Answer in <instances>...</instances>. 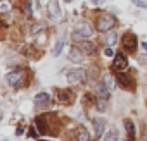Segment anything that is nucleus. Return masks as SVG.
Masks as SVG:
<instances>
[{
    "mask_svg": "<svg viewBox=\"0 0 147 141\" xmlns=\"http://www.w3.org/2000/svg\"><path fill=\"white\" fill-rule=\"evenodd\" d=\"M125 127H126V132H128V138H135V126H133V120L126 119L125 120Z\"/></svg>",
    "mask_w": 147,
    "mask_h": 141,
    "instance_id": "nucleus-17",
    "label": "nucleus"
},
{
    "mask_svg": "<svg viewBox=\"0 0 147 141\" xmlns=\"http://www.w3.org/2000/svg\"><path fill=\"white\" fill-rule=\"evenodd\" d=\"M62 47H64V40H59V41H57V45L54 47V55H55V57H57V55H61Z\"/></svg>",
    "mask_w": 147,
    "mask_h": 141,
    "instance_id": "nucleus-20",
    "label": "nucleus"
},
{
    "mask_svg": "<svg viewBox=\"0 0 147 141\" xmlns=\"http://www.w3.org/2000/svg\"><path fill=\"white\" fill-rule=\"evenodd\" d=\"M142 48L145 50V53H147V43H142Z\"/></svg>",
    "mask_w": 147,
    "mask_h": 141,
    "instance_id": "nucleus-28",
    "label": "nucleus"
},
{
    "mask_svg": "<svg viewBox=\"0 0 147 141\" xmlns=\"http://www.w3.org/2000/svg\"><path fill=\"white\" fill-rule=\"evenodd\" d=\"M88 139H90V134H88L87 127L80 126V127L76 129V141H88Z\"/></svg>",
    "mask_w": 147,
    "mask_h": 141,
    "instance_id": "nucleus-14",
    "label": "nucleus"
},
{
    "mask_svg": "<svg viewBox=\"0 0 147 141\" xmlns=\"http://www.w3.org/2000/svg\"><path fill=\"white\" fill-rule=\"evenodd\" d=\"M116 41H118V35H116V33H114V31H109V35H107V36H106V43H107V45H111V47H113V45H114V43H116Z\"/></svg>",
    "mask_w": 147,
    "mask_h": 141,
    "instance_id": "nucleus-19",
    "label": "nucleus"
},
{
    "mask_svg": "<svg viewBox=\"0 0 147 141\" xmlns=\"http://www.w3.org/2000/svg\"><path fill=\"white\" fill-rule=\"evenodd\" d=\"M36 127H38V131H40L42 134H45V132H47V126H45V117H38V119H36Z\"/></svg>",
    "mask_w": 147,
    "mask_h": 141,
    "instance_id": "nucleus-18",
    "label": "nucleus"
},
{
    "mask_svg": "<svg viewBox=\"0 0 147 141\" xmlns=\"http://www.w3.org/2000/svg\"><path fill=\"white\" fill-rule=\"evenodd\" d=\"M80 48H82L85 53H88V55H92V53L95 52V45H94V43H90V41H87V40L80 41Z\"/></svg>",
    "mask_w": 147,
    "mask_h": 141,
    "instance_id": "nucleus-15",
    "label": "nucleus"
},
{
    "mask_svg": "<svg viewBox=\"0 0 147 141\" xmlns=\"http://www.w3.org/2000/svg\"><path fill=\"white\" fill-rule=\"evenodd\" d=\"M104 81H106V84H107V88L109 90H113V86H114V83H113V79L107 76V78H104Z\"/></svg>",
    "mask_w": 147,
    "mask_h": 141,
    "instance_id": "nucleus-23",
    "label": "nucleus"
},
{
    "mask_svg": "<svg viewBox=\"0 0 147 141\" xmlns=\"http://www.w3.org/2000/svg\"><path fill=\"white\" fill-rule=\"evenodd\" d=\"M26 14L31 16V2H30V0H28V4H26Z\"/></svg>",
    "mask_w": 147,
    "mask_h": 141,
    "instance_id": "nucleus-25",
    "label": "nucleus"
},
{
    "mask_svg": "<svg viewBox=\"0 0 147 141\" xmlns=\"http://www.w3.org/2000/svg\"><path fill=\"white\" fill-rule=\"evenodd\" d=\"M131 2H133L135 5L142 7V9H147V2H144V0H131Z\"/></svg>",
    "mask_w": 147,
    "mask_h": 141,
    "instance_id": "nucleus-22",
    "label": "nucleus"
},
{
    "mask_svg": "<svg viewBox=\"0 0 147 141\" xmlns=\"http://www.w3.org/2000/svg\"><path fill=\"white\" fill-rule=\"evenodd\" d=\"M95 93H97V98H102V100H107V98L111 96V90L107 88L106 81H99V83H97Z\"/></svg>",
    "mask_w": 147,
    "mask_h": 141,
    "instance_id": "nucleus-7",
    "label": "nucleus"
},
{
    "mask_svg": "<svg viewBox=\"0 0 147 141\" xmlns=\"http://www.w3.org/2000/svg\"><path fill=\"white\" fill-rule=\"evenodd\" d=\"M104 141H118V131L114 126H111V129H107L106 136H104Z\"/></svg>",
    "mask_w": 147,
    "mask_h": 141,
    "instance_id": "nucleus-16",
    "label": "nucleus"
},
{
    "mask_svg": "<svg viewBox=\"0 0 147 141\" xmlns=\"http://www.w3.org/2000/svg\"><path fill=\"white\" fill-rule=\"evenodd\" d=\"M104 129H106V120H104L102 117L94 119V131H95V136H97V138H102Z\"/></svg>",
    "mask_w": 147,
    "mask_h": 141,
    "instance_id": "nucleus-11",
    "label": "nucleus"
},
{
    "mask_svg": "<svg viewBox=\"0 0 147 141\" xmlns=\"http://www.w3.org/2000/svg\"><path fill=\"white\" fill-rule=\"evenodd\" d=\"M121 47H123V50H126V52H133V50L137 48V38H135V35H131V33L125 35Z\"/></svg>",
    "mask_w": 147,
    "mask_h": 141,
    "instance_id": "nucleus-6",
    "label": "nucleus"
},
{
    "mask_svg": "<svg viewBox=\"0 0 147 141\" xmlns=\"http://www.w3.org/2000/svg\"><path fill=\"white\" fill-rule=\"evenodd\" d=\"M67 2H71V0H67Z\"/></svg>",
    "mask_w": 147,
    "mask_h": 141,
    "instance_id": "nucleus-30",
    "label": "nucleus"
},
{
    "mask_svg": "<svg viewBox=\"0 0 147 141\" xmlns=\"http://www.w3.org/2000/svg\"><path fill=\"white\" fill-rule=\"evenodd\" d=\"M57 98L62 103H71L73 102V91L71 90H57Z\"/></svg>",
    "mask_w": 147,
    "mask_h": 141,
    "instance_id": "nucleus-12",
    "label": "nucleus"
},
{
    "mask_svg": "<svg viewBox=\"0 0 147 141\" xmlns=\"http://www.w3.org/2000/svg\"><path fill=\"white\" fill-rule=\"evenodd\" d=\"M128 67V59L125 57V53H116L114 55V62H113V69L116 72H123Z\"/></svg>",
    "mask_w": 147,
    "mask_h": 141,
    "instance_id": "nucleus-3",
    "label": "nucleus"
},
{
    "mask_svg": "<svg viewBox=\"0 0 147 141\" xmlns=\"http://www.w3.org/2000/svg\"><path fill=\"white\" fill-rule=\"evenodd\" d=\"M116 81H118V84H119L121 88H125V90L133 88V81H131L125 72H118V74H116Z\"/></svg>",
    "mask_w": 147,
    "mask_h": 141,
    "instance_id": "nucleus-9",
    "label": "nucleus"
},
{
    "mask_svg": "<svg viewBox=\"0 0 147 141\" xmlns=\"http://www.w3.org/2000/svg\"><path fill=\"white\" fill-rule=\"evenodd\" d=\"M88 76H90V79H94V78H95V69H92V70H90V74H88Z\"/></svg>",
    "mask_w": 147,
    "mask_h": 141,
    "instance_id": "nucleus-27",
    "label": "nucleus"
},
{
    "mask_svg": "<svg viewBox=\"0 0 147 141\" xmlns=\"http://www.w3.org/2000/svg\"><path fill=\"white\" fill-rule=\"evenodd\" d=\"M21 78H23V70H12V72H9L5 76V81H7L9 86H18Z\"/></svg>",
    "mask_w": 147,
    "mask_h": 141,
    "instance_id": "nucleus-8",
    "label": "nucleus"
},
{
    "mask_svg": "<svg viewBox=\"0 0 147 141\" xmlns=\"http://www.w3.org/2000/svg\"><path fill=\"white\" fill-rule=\"evenodd\" d=\"M95 107H97V110H99V112H106V100H102V98H97V103H95Z\"/></svg>",
    "mask_w": 147,
    "mask_h": 141,
    "instance_id": "nucleus-21",
    "label": "nucleus"
},
{
    "mask_svg": "<svg viewBox=\"0 0 147 141\" xmlns=\"http://www.w3.org/2000/svg\"><path fill=\"white\" fill-rule=\"evenodd\" d=\"M66 78H67L69 83H82L87 78V74H85L83 69H71L69 72L66 74Z\"/></svg>",
    "mask_w": 147,
    "mask_h": 141,
    "instance_id": "nucleus-4",
    "label": "nucleus"
},
{
    "mask_svg": "<svg viewBox=\"0 0 147 141\" xmlns=\"http://www.w3.org/2000/svg\"><path fill=\"white\" fill-rule=\"evenodd\" d=\"M50 103V96H49V93H45V91H42V93H38V95H35V105L40 108V107H47Z\"/></svg>",
    "mask_w": 147,
    "mask_h": 141,
    "instance_id": "nucleus-10",
    "label": "nucleus"
},
{
    "mask_svg": "<svg viewBox=\"0 0 147 141\" xmlns=\"http://www.w3.org/2000/svg\"><path fill=\"white\" fill-rule=\"evenodd\" d=\"M95 26H97V31L107 33V31H111V29L116 26V19H114V16H111V14H102V16H99Z\"/></svg>",
    "mask_w": 147,
    "mask_h": 141,
    "instance_id": "nucleus-1",
    "label": "nucleus"
},
{
    "mask_svg": "<svg viewBox=\"0 0 147 141\" xmlns=\"http://www.w3.org/2000/svg\"><path fill=\"white\" fill-rule=\"evenodd\" d=\"M92 33H94V31H92V28L88 26V23H80V24L76 26V29L73 31L71 40H75V41H83V40L90 38Z\"/></svg>",
    "mask_w": 147,
    "mask_h": 141,
    "instance_id": "nucleus-2",
    "label": "nucleus"
},
{
    "mask_svg": "<svg viewBox=\"0 0 147 141\" xmlns=\"http://www.w3.org/2000/svg\"><path fill=\"white\" fill-rule=\"evenodd\" d=\"M92 2H94L95 5H100V4H104V2H106V0H92Z\"/></svg>",
    "mask_w": 147,
    "mask_h": 141,
    "instance_id": "nucleus-26",
    "label": "nucleus"
},
{
    "mask_svg": "<svg viewBox=\"0 0 147 141\" xmlns=\"http://www.w3.org/2000/svg\"><path fill=\"white\" fill-rule=\"evenodd\" d=\"M40 141H47V139H40Z\"/></svg>",
    "mask_w": 147,
    "mask_h": 141,
    "instance_id": "nucleus-29",
    "label": "nucleus"
},
{
    "mask_svg": "<svg viewBox=\"0 0 147 141\" xmlns=\"http://www.w3.org/2000/svg\"><path fill=\"white\" fill-rule=\"evenodd\" d=\"M49 12H50V17H54V19L61 17V9H59L57 0H50L49 2Z\"/></svg>",
    "mask_w": 147,
    "mask_h": 141,
    "instance_id": "nucleus-13",
    "label": "nucleus"
},
{
    "mask_svg": "<svg viewBox=\"0 0 147 141\" xmlns=\"http://www.w3.org/2000/svg\"><path fill=\"white\" fill-rule=\"evenodd\" d=\"M104 53H106V55H107V57H113V55H116V53H114V50H113V48H111V47H107V48H106V50H104Z\"/></svg>",
    "mask_w": 147,
    "mask_h": 141,
    "instance_id": "nucleus-24",
    "label": "nucleus"
},
{
    "mask_svg": "<svg viewBox=\"0 0 147 141\" xmlns=\"http://www.w3.org/2000/svg\"><path fill=\"white\" fill-rule=\"evenodd\" d=\"M85 52L80 48V47H73L71 50H69V53H67V59L71 60V62H76V64H80V62H83V59H85V55H83Z\"/></svg>",
    "mask_w": 147,
    "mask_h": 141,
    "instance_id": "nucleus-5",
    "label": "nucleus"
}]
</instances>
